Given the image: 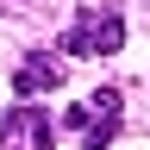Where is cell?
<instances>
[{
    "label": "cell",
    "mask_w": 150,
    "mask_h": 150,
    "mask_svg": "<svg viewBox=\"0 0 150 150\" xmlns=\"http://www.w3.org/2000/svg\"><path fill=\"white\" fill-rule=\"evenodd\" d=\"M119 119H125V94L119 88H94L88 100L69 106V125L81 131V150H106L112 131H119Z\"/></svg>",
    "instance_id": "cell-1"
},
{
    "label": "cell",
    "mask_w": 150,
    "mask_h": 150,
    "mask_svg": "<svg viewBox=\"0 0 150 150\" xmlns=\"http://www.w3.org/2000/svg\"><path fill=\"white\" fill-rule=\"evenodd\" d=\"M119 44H125V25H119L112 6H81L75 25L63 31V50L69 56H112Z\"/></svg>",
    "instance_id": "cell-2"
},
{
    "label": "cell",
    "mask_w": 150,
    "mask_h": 150,
    "mask_svg": "<svg viewBox=\"0 0 150 150\" xmlns=\"http://www.w3.org/2000/svg\"><path fill=\"white\" fill-rule=\"evenodd\" d=\"M50 88H63V56L25 50L19 69H13V94H19V100H38V94H50Z\"/></svg>",
    "instance_id": "cell-3"
}]
</instances>
